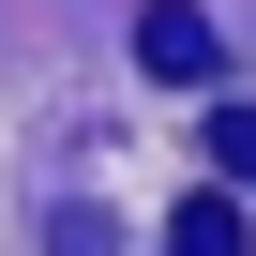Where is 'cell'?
<instances>
[{
  "instance_id": "1",
  "label": "cell",
  "mask_w": 256,
  "mask_h": 256,
  "mask_svg": "<svg viewBox=\"0 0 256 256\" xmlns=\"http://www.w3.org/2000/svg\"><path fill=\"white\" fill-rule=\"evenodd\" d=\"M136 60H151L166 90H211V76H226V30L196 16V0H151V16H136Z\"/></svg>"
},
{
  "instance_id": "2",
  "label": "cell",
  "mask_w": 256,
  "mask_h": 256,
  "mask_svg": "<svg viewBox=\"0 0 256 256\" xmlns=\"http://www.w3.org/2000/svg\"><path fill=\"white\" fill-rule=\"evenodd\" d=\"M166 256H256V226H241V196H181V226H166Z\"/></svg>"
},
{
  "instance_id": "3",
  "label": "cell",
  "mask_w": 256,
  "mask_h": 256,
  "mask_svg": "<svg viewBox=\"0 0 256 256\" xmlns=\"http://www.w3.org/2000/svg\"><path fill=\"white\" fill-rule=\"evenodd\" d=\"M211 166H226V181H256V106H211Z\"/></svg>"
}]
</instances>
